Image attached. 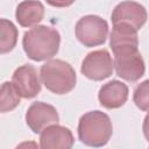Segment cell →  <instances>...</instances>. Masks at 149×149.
<instances>
[{"label": "cell", "mask_w": 149, "mask_h": 149, "mask_svg": "<svg viewBox=\"0 0 149 149\" xmlns=\"http://www.w3.org/2000/svg\"><path fill=\"white\" fill-rule=\"evenodd\" d=\"M61 35L49 26H35L23 34L22 47L28 58L41 62L52 58L59 49Z\"/></svg>", "instance_id": "cell-1"}, {"label": "cell", "mask_w": 149, "mask_h": 149, "mask_svg": "<svg viewBox=\"0 0 149 149\" xmlns=\"http://www.w3.org/2000/svg\"><path fill=\"white\" fill-rule=\"evenodd\" d=\"M78 137L88 147L100 148L108 143L113 134L109 116L101 111H91L81 115L78 122Z\"/></svg>", "instance_id": "cell-2"}, {"label": "cell", "mask_w": 149, "mask_h": 149, "mask_svg": "<svg viewBox=\"0 0 149 149\" xmlns=\"http://www.w3.org/2000/svg\"><path fill=\"white\" fill-rule=\"evenodd\" d=\"M42 84L55 94H66L71 92L77 81L74 69L65 61L50 59L40 70Z\"/></svg>", "instance_id": "cell-3"}, {"label": "cell", "mask_w": 149, "mask_h": 149, "mask_svg": "<svg viewBox=\"0 0 149 149\" xmlns=\"http://www.w3.org/2000/svg\"><path fill=\"white\" fill-rule=\"evenodd\" d=\"M77 40L87 48L105 43L108 35V23L98 15H85L80 17L74 27Z\"/></svg>", "instance_id": "cell-4"}, {"label": "cell", "mask_w": 149, "mask_h": 149, "mask_svg": "<svg viewBox=\"0 0 149 149\" xmlns=\"http://www.w3.org/2000/svg\"><path fill=\"white\" fill-rule=\"evenodd\" d=\"M113 70V59L106 49L94 50L87 54L80 66L81 73L94 81H100L111 77Z\"/></svg>", "instance_id": "cell-5"}, {"label": "cell", "mask_w": 149, "mask_h": 149, "mask_svg": "<svg viewBox=\"0 0 149 149\" xmlns=\"http://www.w3.org/2000/svg\"><path fill=\"white\" fill-rule=\"evenodd\" d=\"M59 115L57 109L47 102L35 101L26 112V123L34 133H41L44 128L51 125H57Z\"/></svg>", "instance_id": "cell-6"}, {"label": "cell", "mask_w": 149, "mask_h": 149, "mask_svg": "<svg viewBox=\"0 0 149 149\" xmlns=\"http://www.w3.org/2000/svg\"><path fill=\"white\" fill-rule=\"evenodd\" d=\"M12 84L17 94L24 99H31L41 92L40 77L36 69L30 64H23L14 71Z\"/></svg>", "instance_id": "cell-7"}, {"label": "cell", "mask_w": 149, "mask_h": 149, "mask_svg": "<svg viewBox=\"0 0 149 149\" xmlns=\"http://www.w3.org/2000/svg\"><path fill=\"white\" fill-rule=\"evenodd\" d=\"M113 66L115 68L116 74L127 81L139 80L146 71L144 61L139 51L115 55Z\"/></svg>", "instance_id": "cell-8"}, {"label": "cell", "mask_w": 149, "mask_h": 149, "mask_svg": "<svg viewBox=\"0 0 149 149\" xmlns=\"http://www.w3.org/2000/svg\"><path fill=\"white\" fill-rule=\"evenodd\" d=\"M109 47L115 55L139 51L137 30L127 23L113 24L109 35Z\"/></svg>", "instance_id": "cell-9"}, {"label": "cell", "mask_w": 149, "mask_h": 149, "mask_svg": "<svg viewBox=\"0 0 149 149\" xmlns=\"http://www.w3.org/2000/svg\"><path fill=\"white\" fill-rule=\"evenodd\" d=\"M147 10L146 8L135 1H122L119 2L112 13V22L116 23H127L135 28L136 30L141 29L147 22Z\"/></svg>", "instance_id": "cell-10"}, {"label": "cell", "mask_w": 149, "mask_h": 149, "mask_svg": "<svg viewBox=\"0 0 149 149\" xmlns=\"http://www.w3.org/2000/svg\"><path fill=\"white\" fill-rule=\"evenodd\" d=\"M73 143L72 132L68 127L59 125L48 126L40 135L41 149H72Z\"/></svg>", "instance_id": "cell-11"}, {"label": "cell", "mask_w": 149, "mask_h": 149, "mask_svg": "<svg viewBox=\"0 0 149 149\" xmlns=\"http://www.w3.org/2000/svg\"><path fill=\"white\" fill-rule=\"evenodd\" d=\"M128 86L120 80H111L104 84L98 93L99 102L102 107L108 109L120 108L128 99Z\"/></svg>", "instance_id": "cell-12"}, {"label": "cell", "mask_w": 149, "mask_h": 149, "mask_svg": "<svg viewBox=\"0 0 149 149\" xmlns=\"http://www.w3.org/2000/svg\"><path fill=\"white\" fill-rule=\"evenodd\" d=\"M43 16L44 6L41 1H22L15 10L16 21L22 27H33L41 22Z\"/></svg>", "instance_id": "cell-13"}, {"label": "cell", "mask_w": 149, "mask_h": 149, "mask_svg": "<svg viewBox=\"0 0 149 149\" xmlns=\"http://www.w3.org/2000/svg\"><path fill=\"white\" fill-rule=\"evenodd\" d=\"M17 28L7 20L0 19V54H8L14 49L17 42Z\"/></svg>", "instance_id": "cell-14"}, {"label": "cell", "mask_w": 149, "mask_h": 149, "mask_svg": "<svg viewBox=\"0 0 149 149\" xmlns=\"http://www.w3.org/2000/svg\"><path fill=\"white\" fill-rule=\"evenodd\" d=\"M17 94L12 81H5L0 86V113H7L16 108L20 104Z\"/></svg>", "instance_id": "cell-15"}, {"label": "cell", "mask_w": 149, "mask_h": 149, "mask_svg": "<svg viewBox=\"0 0 149 149\" xmlns=\"http://www.w3.org/2000/svg\"><path fill=\"white\" fill-rule=\"evenodd\" d=\"M148 86H149V81L144 80L142 84H140L135 88L134 97H133L135 105L144 112L148 111V106H149V93H148L149 88H148Z\"/></svg>", "instance_id": "cell-16"}, {"label": "cell", "mask_w": 149, "mask_h": 149, "mask_svg": "<svg viewBox=\"0 0 149 149\" xmlns=\"http://www.w3.org/2000/svg\"><path fill=\"white\" fill-rule=\"evenodd\" d=\"M15 149H40L35 141H24L15 147Z\"/></svg>", "instance_id": "cell-17"}]
</instances>
